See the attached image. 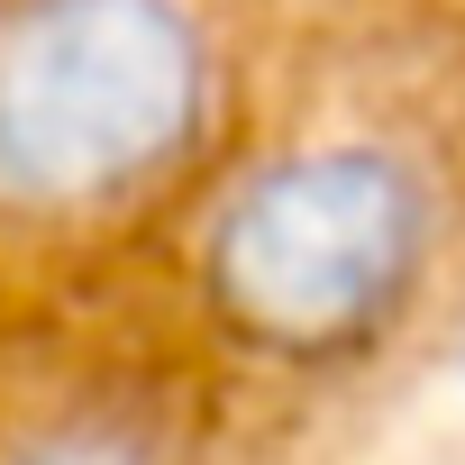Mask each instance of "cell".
Segmentation results:
<instances>
[{
    "label": "cell",
    "mask_w": 465,
    "mask_h": 465,
    "mask_svg": "<svg viewBox=\"0 0 465 465\" xmlns=\"http://www.w3.org/2000/svg\"><path fill=\"white\" fill-rule=\"evenodd\" d=\"M201 128V37L173 0H19L0 19V201L74 210Z\"/></svg>",
    "instance_id": "1"
},
{
    "label": "cell",
    "mask_w": 465,
    "mask_h": 465,
    "mask_svg": "<svg viewBox=\"0 0 465 465\" xmlns=\"http://www.w3.org/2000/svg\"><path fill=\"white\" fill-rule=\"evenodd\" d=\"M420 265V192L392 155L329 146L292 155L210 228V292L219 311L274 347H338L374 329Z\"/></svg>",
    "instance_id": "2"
}]
</instances>
